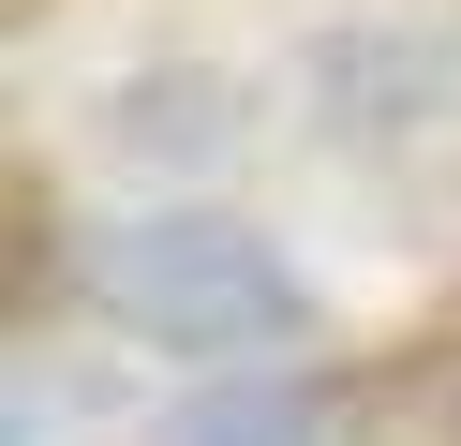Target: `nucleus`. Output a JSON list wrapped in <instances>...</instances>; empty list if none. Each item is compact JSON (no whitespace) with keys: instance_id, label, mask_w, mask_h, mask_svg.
Masks as SVG:
<instances>
[{"instance_id":"f257e3e1","label":"nucleus","mask_w":461,"mask_h":446,"mask_svg":"<svg viewBox=\"0 0 461 446\" xmlns=\"http://www.w3.org/2000/svg\"><path fill=\"white\" fill-rule=\"evenodd\" d=\"M90 297L134 327V342H179V357H253L312 313L298 268L268 253L253 223H209V208H164V223H120L90 268Z\"/></svg>"},{"instance_id":"f03ea898","label":"nucleus","mask_w":461,"mask_h":446,"mask_svg":"<svg viewBox=\"0 0 461 446\" xmlns=\"http://www.w3.org/2000/svg\"><path fill=\"white\" fill-rule=\"evenodd\" d=\"M164 446H342V402L312 372H223L164 416Z\"/></svg>"},{"instance_id":"7ed1b4c3","label":"nucleus","mask_w":461,"mask_h":446,"mask_svg":"<svg viewBox=\"0 0 461 446\" xmlns=\"http://www.w3.org/2000/svg\"><path fill=\"white\" fill-rule=\"evenodd\" d=\"M239 75H134L120 105H104V134L120 149H149V164H223V149H239Z\"/></svg>"},{"instance_id":"20e7f679","label":"nucleus","mask_w":461,"mask_h":446,"mask_svg":"<svg viewBox=\"0 0 461 446\" xmlns=\"http://www.w3.org/2000/svg\"><path fill=\"white\" fill-rule=\"evenodd\" d=\"M342 446H461V342H417L342 402Z\"/></svg>"}]
</instances>
